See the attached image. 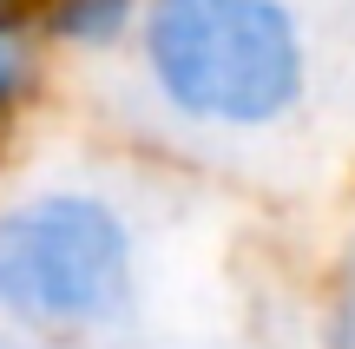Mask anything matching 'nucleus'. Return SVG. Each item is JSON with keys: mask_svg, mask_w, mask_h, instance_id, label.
I'll list each match as a JSON object with an SVG mask.
<instances>
[{"mask_svg": "<svg viewBox=\"0 0 355 349\" xmlns=\"http://www.w3.org/2000/svg\"><path fill=\"white\" fill-rule=\"evenodd\" d=\"M152 303V224L119 178L53 165L0 185V330L112 349Z\"/></svg>", "mask_w": 355, "mask_h": 349, "instance_id": "1", "label": "nucleus"}, {"mask_svg": "<svg viewBox=\"0 0 355 349\" xmlns=\"http://www.w3.org/2000/svg\"><path fill=\"white\" fill-rule=\"evenodd\" d=\"M125 66L158 126L204 145L277 139L316 92L296 0H145Z\"/></svg>", "mask_w": 355, "mask_h": 349, "instance_id": "2", "label": "nucleus"}, {"mask_svg": "<svg viewBox=\"0 0 355 349\" xmlns=\"http://www.w3.org/2000/svg\"><path fill=\"white\" fill-rule=\"evenodd\" d=\"M145 0H40L33 26L53 60H125Z\"/></svg>", "mask_w": 355, "mask_h": 349, "instance_id": "3", "label": "nucleus"}, {"mask_svg": "<svg viewBox=\"0 0 355 349\" xmlns=\"http://www.w3.org/2000/svg\"><path fill=\"white\" fill-rule=\"evenodd\" d=\"M46 92H53V53L33 13H0V152L33 126Z\"/></svg>", "mask_w": 355, "mask_h": 349, "instance_id": "4", "label": "nucleus"}, {"mask_svg": "<svg viewBox=\"0 0 355 349\" xmlns=\"http://www.w3.org/2000/svg\"><path fill=\"white\" fill-rule=\"evenodd\" d=\"M316 349H355V231H349V257L336 264L329 290L316 310Z\"/></svg>", "mask_w": 355, "mask_h": 349, "instance_id": "5", "label": "nucleus"}, {"mask_svg": "<svg viewBox=\"0 0 355 349\" xmlns=\"http://www.w3.org/2000/svg\"><path fill=\"white\" fill-rule=\"evenodd\" d=\"M0 349H53V343H26V337H7L0 330Z\"/></svg>", "mask_w": 355, "mask_h": 349, "instance_id": "6", "label": "nucleus"}, {"mask_svg": "<svg viewBox=\"0 0 355 349\" xmlns=\"http://www.w3.org/2000/svg\"><path fill=\"white\" fill-rule=\"evenodd\" d=\"M40 0H0V13H33Z\"/></svg>", "mask_w": 355, "mask_h": 349, "instance_id": "7", "label": "nucleus"}]
</instances>
